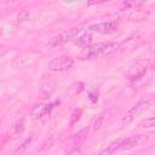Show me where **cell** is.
Segmentation results:
<instances>
[{
	"label": "cell",
	"mask_w": 155,
	"mask_h": 155,
	"mask_svg": "<svg viewBox=\"0 0 155 155\" xmlns=\"http://www.w3.org/2000/svg\"><path fill=\"white\" fill-rule=\"evenodd\" d=\"M149 50H150L151 52H155V39L150 42V45H149Z\"/></svg>",
	"instance_id": "cell-15"
},
{
	"label": "cell",
	"mask_w": 155,
	"mask_h": 155,
	"mask_svg": "<svg viewBox=\"0 0 155 155\" xmlns=\"http://www.w3.org/2000/svg\"><path fill=\"white\" fill-rule=\"evenodd\" d=\"M74 65V59L69 56H59L56 58H52L47 67L52 71H65Z\"/></svg>",
	"instance_id": "cell-4"
},
{
	"label": "cell",
	"mask_w": 155,
	"mask_h": 155,
	"mask_svg": "<svg viewBox=\"0 0 155 155\" xmlns=\"http://www.w3.org/2000/svg\"><path fill=\"white\" fill-rule=\"evenodd\" d=\"M81 33V29L80 28H70L68 30H64L54 36H52L51 39H48V41L46 42V47L48 48H53L56 46H59V45H63L73 39H75L79 34Z\"/></svg>",
	"instance_id": "cell-2"
},
{
	"label": "cell",
	"mask_w": 155,
	"mask_h": 155,
	"mask_svg": "<svg viewBox=\"0 0 155 155\" xmlns=\"http://www.w3.org/2000/svg\"><path fill=\"white\" fill-rule=\"evenodd\" d=\"M120 143H121V139H117V140L113 142L108 148H105L103 151H101L99 155H113L116 150H120Z\"/></svg>",
	"instance_id": "cell-9"
},
{
	"label": "cell",
	"mask_w": 155,
	"mask_h": 155,
	"mask_svg": "<svg viewBox=\"0 0 155 155\" xmlns=\"http://www.w3.org/2000/svg\"><path fill=\"white\" fill-rule=\"evenodd\" d=\"M30 140H31V137H29V138H27L21 145H19V148H17V150L13 153V155H22L23 154V151L27 149V147H28V144L30 143Z\"/></svg>",
	"instance_id": "cell-12"
},
{
	"label": "cell",
	"mask_w": 155,
	"mask_h": 155,
	"mask_svg": "<svg viewBox=\"0 0 155 155\" xmlns=\"http://www.w3.org/2000/svg\"><path fill=\"white\" fill-rule=\"evenodd\" d=\"M140 127H143V128H151V127H155V116L144 119V120L140 122Z\"/></svg>",
	"instance_id": "cell-11"
},
{
	"label": "cell",
	"mask_w": 155,
	"mask_h": 155,
	"mask_svg": "<svg viewBox=\"0 0 155 155\" xmlns=\"http://www.w3.org/2000/svg\"><path fill=\"white\" fill-rule=\"evenodd\" d=\"M117 48H119V44L116 42H98L93 45H87L78 53V58L87 59V61L99 59L113 54Z\"/></svg>",
	"instance_id": "cell-1"
},
{
	"label": "cell",
	"mask_w": 155,
	"mask_h": 155,
	"mask_svg": "<svg viewBox=\"0 0 155 155\" xmlns=\"http://www.w3.org/2000/svg\"><path fill=\"white\" fill-rule=\"evenodd\" d=\"M28 18H29V11H27V10L22 11V12L18 15V17H17L18 22H23V21H27Z\"/></svg>",
	"instance_id": "cell-13"
},
{
	"label": "cell",
	"mask_w": 155,
	"mask_h": 155,
	"mask_svg": "<svg viewBox=\"0 0 155 155\" xmlns=\"http://www.w3.org/2000/svg\"><path fill=\"white\" fill-rule=\"evenodd\" d=\"M23 128H24V126H23V121H21L19 124H17V127H16V131H15V134H17L18 132L21 133V132L23 131Z\"/></svg>",
	"instance_id": "cell-14"
},
{
	"label": "cell",
	"mask_w": 155,
	"mask_h": 155,
	"mask_svg": "<svg viewBox=\"0 0 155 155\" xmlns=\"http://www.w3.org/2000/svg\"><path fill=\"white\" fill-rule=\"evenodd\" d=\"M92 41V35H91V33H80L76 38H75V44H78V45H86L87 46V44L88 42H91Z\"/></svg>",
	"instance_id": "cell-10"
},
{
	"label": "cell",
	"mask_w": 155,
	"mask_h": 155,
	"mask_svg": "<svg viewBox=\"0 0 155 155\" xmlns=\"http://www.w3.org/2000/svg\"><path fill=\"white\" fill-rule=\"evenodd\" d=\"M149 137L147 134H133L127 138L121 139L120 143V150H130L137 147H142L148 142Z\"/></svg>",
	"instance_id": "cell-5"
},
{
	"label": "cell",
	"mask_w": 155,
	"mask_h": 155,
	"mask_svg": "<svg viewBox=\"0 0 155 155\" xmlns=\"http://www.w3.org/2000/svg\"><path fill=\"white\" fill-rule=\"evenodd\" d=\"M53 105H54V103H48V104H46V103H39V104L34 105L33 109H31V111H30L31 119H34V120L42 119L44 116H46L52 110Z\"/></svg>",
	"instance_id": "cell-7"
},
{
	"label": "cell",
	"mask_w": 155,
	"mask_h": 155,
	"mask_svg": "<svg viewBox=\"0 0 155 155\" xmlns=\"http://www.w3.org/2000/svg\"><path fill=\"white\" fill-rule=\"evenodd\" d=\"M87 30L90 33H99V34H110L117 30V24L114 21H107L101 23H93L88 25Z\"/></svg>",
	"instance_id": "cell-6"
},
{
	"label": "cell",
	"mask_w": 155,
	"mask_h": 155,
	"mask_svg": "<svg viewBox=\"0 0 155 155\" xmlns=\"http://www.w3.org/2000/svg\"><path fill=\"white\" fill-rule=\"evenodd\" d=\"M149 105H150V101L148 99V98H143V99H140L137 104H134L131 109H128L127 111H126V114L124 115V117H122V125H128V124H131L136 117H138L144 110H147L148 108H149Z\"/></svg>",
	"instance_id": "cell-3"
},
{
	"label": "cell",
	"mask_w": 155,
	"mask_h": 155,
	"mask_svg": "<svg viewBox=\"0 0 155 155\" xmlns=\"http://www.w3.org/2000/svg\"><path fill=\"white\" fill-rule=\"evenodd\" d=\"M31 56L29 54H19L17 57H15L11 62V67L15 68V69H19V68H23L25 65H28L30 62H31Z\"/></svg>",
	"instance_id": "cell-8"
}]
</instances>
